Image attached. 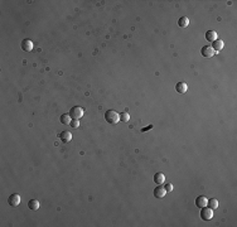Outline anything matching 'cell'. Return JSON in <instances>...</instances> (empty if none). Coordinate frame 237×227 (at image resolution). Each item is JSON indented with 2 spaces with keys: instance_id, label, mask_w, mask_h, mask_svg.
<instances>
[{
  "instance_id": "cell-1",
  "label": "cell",
  "mask_w": 237,
  "mask_h": 227,
  "mask_svg": "<svg viewBox=\"0 0 237 227\" xmlns=\"http://www.w3.org/2000/svg\"><path fill=\"white\" fill-rule=\"evenodd\" d=\"M105 120H106L109 124L115 125V124L118 122V120H120V114H117V112L114 111V110H109V111L105 112Z\"/></svg>"
},
{
  "instance_id": "cell-2",
  "label": "cell",
  "mask_w": 237,
  "mask_h": 227,
  "mask_svg": "<svg viewBox=\"0 0 237 227\" xmlns=\"http://www.w3.org/2000/svg\"><path fill=\"white\" fill-rule=\"evenodd\" d=\"M68 115H69L72 119H77V120H78L80 118L83 116V109H82V107H78V106H73V107L69 110Z\"/></svg>"
},
{
  "instance_id": "cell-3",
  "label": "cell",
  "mask_w": 237,
  "mask_h": 227,
  "mask_svg": "<svg viewBox=\"0 0 237 227\" xmlns=\"http://www.w3.org/2000/svg\"><path fill=\"white\" fill-rule=\"evenodd\" d=\"M201 218L203 220V221H209L212 217H213V210H211L209 207H202L201 208Z\"/></svg>"
},
{
  "instance_id": "cell-4",
  "label": "cell",
  "mask_w": 237,
  "mask_h": 227,
  "mask_svg": "<svg viewBox=\"0 0 237 227\" xmlns=\"http://www.w3.org/2000/svg\"><path fill=\"white\" fill-rule=\"evenodd\" d=\"M8 203L11 206V207H18L19 203H20V196L18 193H13L8 197Z\"/></svg>"
},
{
  "instance_id": "cell-5",
  "label": "cell",
  "mask_w": 237,
  "mask_h": 227,
  "mask_svg": "<svg viewBox=\"0 0 237 227\" xmlns=\"http://www.w3.org/2000/svg\"><path fill=\"white\" fill-rule=\"evenodd\" d=\"M201 54H202L203 57H206V58H211V57L214 54V51L212 49L211 46H204V47H202V49H201Z\"/></svg>"
},
{
  "instance_id": "cell-6",
  "label": "cell",
  "mask_w": 237,
  "mask_h": 227,
  "mask_svg": "<svg viewBox=\"0 0 237 227\" xmlns=\"http://www.w3.org/2000/svg\"><path fill=\"white\" fill-rule=\"evenodd\" d=\"M20 46H22V49H23L24 52H30V51L33 49V42H32L30 39H28V38H25V39L22 41Z\"/></svg>"
},
{
  "instance_id": "cell-7",
  "label": "cell",
  "mask_w": 237,
  "mask_h": 227,
  "mask_svg": "<svg viewBox=\"0 0 237 227\" xmlns=\"http://www.w3.org/2000/svg\"><path fill=\"white\" fill-rule=\"evenodd\" d=\"M58 138L61 139V141H62V143L67 144V143H69V141L72 140V134H71L69 131H62L61 134L58 135Z\"/></svg>"
},
{
  "instance_id": "cell-8",
  "label": "cell",
  "mask_w": 237,
  "mask_h": 227,
  "mask_svg": "<svg viewBox=\"0 0 237 227\" xmlns=\"http://www.w3.org/2000/svg\"><path fill=\"white\" fill-rule=\"evenodd\" d=\"M165 194H167V191L164 189V187H162V185L155 187V189H154V197L155 198H163Z\"/></svg>"
},
{
  "instance_id": "cell-9",
  "label": "cell",
  "mask_w": 237,
  "mask_h": 227,
  "mask_svg": "<svg viewBox=\"0 0 237 227\" xmlns=\"http://www.w3.org/2000/svg\"><path fill=\"white\" fill-rule=\"evenodd\" d=\"M223 46H225V43H223V41L222 39H216L213 43H212V49L214 51V52H220L222 48H223Z\"/></svg>"
},
{
  "instance_id": "cell-10",
  "label": "cell",
  "mask_w": 237,
  "mask_h": 227,
  "mask_svg": "<svg viewBox=\"0 0 237 227\" xmlns=\"http://www.w3.org/2000/svg\"><path fill=\"white\" fill-rule=\"evenodd\" d=\"M207 202H208V199H207L204 196H199V197L195 198V206L198 207V208L206 207V206H207Z\"/></svg>"
},
{
  "instance_id": "cell-11",
  "label": "cell",
  "mask_w": 237,
  "mask_h": 227,
  "mask_svg": "<svg viewBox=\"0 0 237 227\" xmlns=\"http://www.w3.org/2000/svg\"><path fill=\"white\" fill-rule=\"evenodd\" d=\"M187 90H188V86H187L186 82H178V83L175 85V91H177L178 93H186Z\"/></svg>"
},
{
  "instance_id": "cell-12",
  "label": "cell",
  "mask_w": 237,
  "mask_h": 227,
  "mask_svg": "<svg viewBox=\"0 0 237 227\" xmlns=\"http://www.w3.org/2000/svg\"><path fill=\"white\" fill-rule=\"evenodd\" d=\"M154 182L159 185V184H163L165 182V176L163 173H155L154 174Z\"/></svg>"
},
{
  "instance_id": "cell-13",
  "label": "cell",
  "mask_w": 237,
  "mask_h": 227,
  "mask_svg": "<svg viewBox=\"0 0 237 227\" xmlns=\"http://www.w3.org/2000/svg\"><path fill=\"white\" fill-rule=\"evenodd\" d=\"M206 39H207L208 42L213 43V42L217 39V33H216L214 30H208V32L206 33Z\"/></svg>"
},
{
  "instance_id": "cell-14",
  "label": "cell",
  "mask_w": 237,
  "mask_h": 227,
  "mask_svg": "<svg viewBox=\"0 0 237 227\" xmlns=\"http://www.w3.org/2000/svg\"><path fill=\"white\" fill-rule=\"evenodd\" d=\"M178 25H179L181 28H186V27H188V25H189V19H188L187 16H182V18H179V19H178Z\"/></svg>"
},
{
  "instance_id": "cell-15",
  "label": "cell",
  "mask_w": 237,
  "mask_h": 227,
  "mask_svg": "<svg viewBox=\"0 0 237 227\" xmlns=\"http://www.w3.org/2000/svg\"><path fill=\"white\" fill-rule=\"evenodd\" d=\"M28 207L32 211H37L39 208V202L37 199H30V201H28Z\"/></svg>"
},
{
  "instance_id": "cell-16",
  "label": "cell",
  "mask_w": 237,
  "mask_h": 227,
  "mask_svg": "<svg viewBox=\"0 0 237 227\" xmlns=\"http://www.w3.org/2000/svg\"><path fill=\"white\" fill-rule=\"evenodd\" d=\"M72 118L68 115V114H63V115H61V118H59V121H61L63 125H69Z\"/></svg>"
},
{
  "instance_id": "cell-17",
  "label": "cell",
  "mask_w": 237,
  "mask_h": 227,
  "mask_svg": "<svg viewBox=\"0 0 237 227\" xmlns=\"http://www.w3.org/2000/svg\"><path fill=\"white\" fill-rule=\"evenodd\" d=\"M207 206L211 208V210H216V208L218 207V201H217L216 198H211V199L207 202Z\"/></svg>"
},
{
  "instance_id": "cell-18",
  "label": "cell",
  "mask_w": 237,
  "mask_h": 227,
  "mask_svg": "<svg viewBox=\"0 0 237 227\" xmlns=\"http://www.w3.org/2000/svg\"><path fill=\"white\" fill-rule=\"evenodd\" d=\"M120 120H121L123 122L129 121V114H127V112H121V114H120Z\"/></svg>"
},
{
  "instance_id": "cell-19",
  "label": "cell",
  "mask_w": 237,
  "mask_h": 227,
  "mask_svg": "<svg viewBox=\"0 0 237 227\" xmlns=\"http://www.w3.org/2000/svg\"><path fill=\"white\" fill-rule=\"evenodd\" d=\"M69 126H71V127H73V129H77L78 126H80V121H78L77 119H73V120H71Z\"/></svg>"
},
{
  "instance_id": "cell-20",
  "label": "cell",
  "mask_w": 237,
  "mask_h": 227,
  "mask_svg": "<svg viewBox=\"0 0 237 227\" xmlns=\"http://www.w3.org/2000/svg\"><path fill=\"white\" fill-rule=\"evenodd\" d=\"M154 127V125L153 124H150V125H148V126H145V127H143L141 129V132H145V131H149V130H151Z\"/></svg>"
},
{
  "instance_id": "cell-21",
  "label": "cell",
  "mask_w": 237,
  "mask_h": 227,
  "mask_svg": "<svg viewBox=\"0 0 237 227\" xmlns=\"http://www.w3.org/2000/svg\"><path fill=\"white\" fill-rule=\"evenodd\" d=\"M164 189L167 192H172L173 191V185L170 184V183H168V184H165V187H164Z\"/></svg>"
}]
</instances>
